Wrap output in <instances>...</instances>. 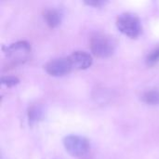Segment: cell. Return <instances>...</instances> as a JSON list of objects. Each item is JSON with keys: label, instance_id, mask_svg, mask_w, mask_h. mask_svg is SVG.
<instances>
[{"label": "cell", "instance_id": "5b68a950", "mask_svg": "<svg viewBox=\"0 0 159 159\" xmlns=\"http://www.w3.org/2000/svg\"><path fill=\"white\" fill-rule=\"evenodd\" d=\"M45 68L47 73L52 76H62L70 73L73 66L69 58H57L48 61Z\"/></svg>", "mask_w": 159, "mask_h": 159}, {"label": "cell", "instance_id": "8fae6325", "mask_svg": "<svg viewBox=\"0 0 159 159\" xmlns=\"http://www.w3.org/2000/svg\"><path fill=\"white\" fill-rule=\"evenodd\" d=\"M19 82H20V80L16 76H12V75H7V76H3L1 78V83L7 87H13V86L17 85Z\"/></svg>", "mask_w": 159, "mask_h": 159}, {"label": "cell", "instance_id": "7c38bea8", "mask_svg": "<svg viewBox=\"0 0 159 159\" xmlns=\"http://www.w3.org/2000/svg\"><path fill=\"white\" fill-rule=\"evenodd\" d=\"M86 4L91 5V6H101V5L103 4V2H101V1H94V2H91V1H89V2H86Z\"/></svg>", "mask_w": 159, "mask_h": 159}, {"label": "cell", "instance_id": "3957f363", "mask_svg": "<svg viewBox=\"0 0 159 159\" xmlns=\"http://www.w3.org/2000/svg\"><path fill=\"white\" fill-rule=\"evenodd\" d=\"M63 145L65 150L73 157H82L89 150V141L77 135H69L63 139Z\"/></svg>", "mask_w": 159, "mask_h": 159}, {"label": "cell", "instance_id": "52a82bcc", "mask_svg": "<svg viewBox=\"0 0 159 159\" xmlns=\"http://www.w3.org/2000/svg\"><path fill=\"white\" fill-rule=\"evenodd\" d=\"M44 18L47 24L51 28L57 27L61 21V15L56 9H47L44 12Z\"/></svg>", "mask_w": 159, "mask_h": 159}, {"label": "cell", "instance_id": "7a4b0ae2", "mask_svg": "<svg viewBox=\"0 0 159 159\" xmlns=\"http://www.w3.org/2000/svg\"><path fill=\"white\" fill-rule=\"evenodd\" d=\"M116 48V43L111 36L105 34H97L90 39L91 52L100 58H107L113 55Z\"/></svg>", "mask_w": 159, "mask_h": 159}, {"label": "cell", "instance_id": "6da1fadb", "mask_svg": "<svg viewBox=\"0 0 159 159\" xmlns=\"http://www.w3.org/2000/svg\"><path fill=\"white\" fill-rule=\"evenodd\" d=\"M118 30L125 35L135 38L142 32V24L138 16L130 12H125L118 16L116 20Z\"/></svg>", "mask_w": 159, "mask_h": 159}, {"label": "cell", "instance_id": "9c48e42d", "mask_svg": "<svg viewBox=\"0 0 159 159\" xmlns=\"http://www.w3.org/2000/svg\"><path fill=\"white\" fill-rule=\"evenodd\" d=\"M43 115H44V111H43V109L40 106H38V105H33L29 109V112H28L29 121L31 123L37 122V121H39L43 117Z\"/></svg>", "mask_w": 159, "mask_h": 159}, {"label": "cell", "instance_id": "277c9868", "mask_svg": "<svg viewBox=\"0 0 159 159\" xmlns=\"http://www.w3.org/2000/svg\"><path fill=\"white\" fill-rule=\"evenodd\" d=\"M31 53L30 44L26 41H18L7 48L6 56L15 64L23 63L28 60Z\"/></svg>", "mask_w": 159, "mask_h": 159}, {"label": "cell", "instance_id": "ba28073f", "mask_svg": "<svg viewBox=\"0 0 159 159\" xmlns=\"http://www.w3.org/2000/svg\"><path fill=\"white\" fill-rule=\"evenodd\" d=\"M143 101L150 105H159V90L152 89L144 92L142 97Z\"/></svg>", "mask_w": 159, "mask_h": 159}, {"label": "cell", "instance_id": "8992f818", "mask_svg": "<svg viewBox=\"0 0 159 159\" xmlns=\"http://www.w3.org/2000/svg\"><path fill=\"white\" fill-rule=\"evenodd\" d=\"M68 58L71 61L73 68H75L77 70L88 69L92 64V57L89 53L86 51H75Z\"/></svg>", "mask_w": 159, "mask_h": 159}, {"label": "cell", "instance_id": "30bf717a", "mask_svg": "<svg viewBox=\"0 0 159 159\" xmlns=\"http://www.w3.org/2000/svg\"><path fill=\"white\" fill-rule=\"evenodd\" d=\"M159 61V47L158 48H155L154 50H152L149 54H148V56H147V58H146V63H147V65H149V66H153V65H155L157 62H158Z\"/></svg>", "mask_w": 159, "mask_h": 159}]
</instances>
